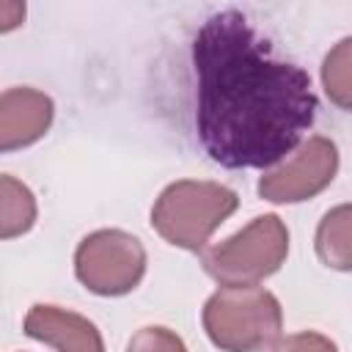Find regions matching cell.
I'll list each match as a JSON object with an SVG mask.
<instances>
[{
  "label": "cell",
  "mask_w": 352,
  "mask_h": 352,
  "mask_svg": "<svg viewBox=\"0 0 352 352\" xmlns=\"http://www.w3.org/2000/svg\"><path fill=\"white\" fill-rule=\"evenodd\" d=\"M195 132L223 168H270L314 126L319 99L302 66L275 55L250 19L226 8L192 41Z\"/></svg>",
  "instance_id": "cell-1"
},
{
  "label": "cell",
  "mask_w": 352,
  "mask_h": 352,
  "mask_svg": "<svg viewBox=\"0 0 352 352\" xmlns=\"http://www.w3.org/2000/svg\"><path fill=\"white\" fill-rule=\"evenodd\" d=\"M239 198L217 182L182 179L168 184L151 206L154 231L182 250H204L209 236L236 212Z\"/></svg>",
  "instance_id": "cell-2"
},
{
  "label": "cell",
  "mask_w": 352,
  "mask_h": 352,
  "mask_svg": "<svg viewBox=\"0 0 352 352\" xmlns=\"http://www.w3.org/2000/svg\"><path fill=\"white\" fill-rule=\"evenodd\" d=\"M201 319L209 341L223 352H261L283 330V308L261 286H220Z\"/></svg>",
  "instance_id": "cell-3"
},
{
  "label": "cell",
  "mask_w": 352,
  "mask_h": 352,
  "mask_svg": "<svg viewBox=\"0 0 352 352\" xmlns=\"http://www.w3.org/2000/svg\"><path fill=\"white\" fill-rule=\"evenodd\" d=\"M289 256V228L278 214L253 217L242 231L204 250V270L223 286H256Z\"/></svg>",
  "instance_id": "cell-4"
},
{
  "label": "cell",
  "mask_w": 352,
  "mask_h": 352,
  "mask_svg": "<svg viewBox=\"0 0 352 352\" xmlns=\"http://www.w3.org/2000/svg\"><path fill=\"white\" fill-rule=\"evenodd\" d=\"M74 275L99 297L129 294L146 275V248L121 228L91 231L74 250Z\"/></svg>",
  "instance_id": "cell-5"
},
{
  "label": "cell",
  "mask_w": 352,
  "mask_h": 352,
  "mask_svg": "<svg viewBox=\"0 0 352 352\" xmlns=\"http://www.w3.org/2000/svg\"><path fill=\"white\" fill-rule=\"evenodd\" d=\"M338 170V148L330 138L314 135L297 146L294 157L258 179V195L272 204H300L319 195Z\"/></svg>",
  "instance_id": "cell-6"
},
{
  "label": "cell",
  "mask_w": 352,
  "mask_h": 352,
  "mask_svg": "<svg viewBox=\"0 0 352 352\" xmlns=\"http://www.w3.org/2000/svg\"><path fill=\"white\" fill-rule=\"evenodd\" d=\"M55 118V102L28 85H16L0 94V154L33 146L47 135Z\"/></svg>",
  "instance_id": "cell-7"
},
{
  "label": "cell",
  "mask_w": 352,
  "mask_h": 352,
  "mask_svg": "<svg viewBox=\"0 0 352 352\" xmlns=\"http://www.w3.org/2000/svg\"><path fill=\"white\" fill-rule=\"evenodd\" d=\"M25 333L55 352H104L96 324L74 311L36 302L25 316Z\"/></svg>",
  "instance_id": "cell-8"
},
{
  "label": "cell",
  "mask_w": 352,
  "mask_h": 352,
  "mask_svg": "<svg viewBox=\"0 0 352 352\" xmlns=\"http://www.w3.org/2000/svg\"><path fill=\"white\" fill-rule=\"evenodd\" d=\"M36 217L38 206L33 190L8 173H0V239H16L28 234Z\"/></svg>",
  "instance_id": "cell-9"
},
{
  "label": "cell",
  "mask_w": 352,
  "mask_h": 352,
  "mask_svg": "<svg viewBox=\"0 0 352 352\" xmlns=\"http://www.w3.org/2000/svg\"><path fill=\"white\" fill-rule=\"evenodd\" d=\"M316 253L333 270L346 272L352 267V258H349V206L346 204L330 209L322 217V223L316 228Z\"/></svg>",
  "instance_id": "cell-10"
},
{
  "label": "cell",
  "mask_w": 352,
  "mask_h": 352,
  "mask_svg": "<svg viewBox=\"0 0 352 352\" xmlns=\"http://www.w3.org/2000/svg\"><path fill=\"white\" fill-rule=\"evenodd\" d=\"M322 82L327 96L341 107L349 110L352 104V38H341L322 63Z\"/></svg>",
  "instance_id": "cell-11"
},
{
  "label": "cell",
  "mask_w": 352,
  "mask_h": 352,
  "mask_svg": "<svg viewBox=\"0 0 352 352\" xmlns=\"http://www.w3.org/2000/svg\"><path fill=\"white\" fill-rule=\"evenodd\" d=\"M126 352H187V344L182 341L179 333L162 324H148L129 338Z\"/></svg>",
  "instance_id": "cell-12"
},
{
  "label": "cell",
  "mask_w": 352,
  "mask_h": 352,
  "mask_svg": "<svg viewBox=\"0 0 352 352\" xmlns=\"http://www.w3.org/2000/svg\"><path fill=\"white\" fill-rule=\"evenodd\" d=\"M272 352H338V346L322 336V333H314V330H302V333H294V336H286L280 338Z\"/></svg>",
  "instance_id": "cell-13"
},
{
  "label": "cell",
  "mask_w": 352,
  "mask_h": 352,
  "mask_svg": "<svg viewBox=\"0 0 352 352\" xmlns=\"http://www.w3.org/2000/svg\"><path fill=\"white\" fill-rule=\"evenodd\" d=\"M25 3L19 0H0V33L16 30L25 22Z\"/></svg>",
  "instance_id": "cell-14"
}]
</instances>
